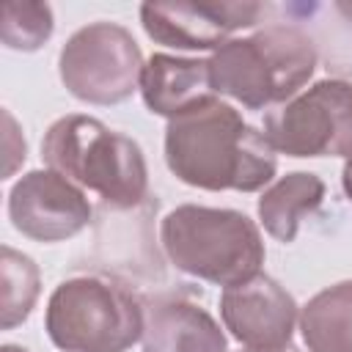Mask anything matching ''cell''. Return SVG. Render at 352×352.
I'll return each instance as SVG.
<instances>
[{
  "label": "cell",
  "instance_id": "1",
  "mask_svg": "<svg viewBox=\"0 0 352 352\" xmlns=\"http://www.w3.org/2000/svg\"><path fill=\"white\" fill-rule=\"evenodd\" d=\"M165 162L179 182L214 192L261 190L278 165L264 132L217 99L168 121Z\"/></svg>",
  "mask_w": 352,
  "mask_h": 352
},
{
  "label": "cell",
  "instance_id": "2",
  "mask_svg": "<svg viewBox=\"0 0 352 352\" xmlns=\"http://www.w3.org/2000/svg\"><path fill=\"white\" fill-rule=\"evenodd\" d=\"M50 170L94 190L110 209H135L146 201L148 170L140 146L91 116L58 118L41 143Z\"/></svg>",
  "mask_w": 352,
  "mask_h": 352
},
{
  "label": "cell",
  "instance_id": "3",
  "mask_svg": "<svg viewBox=\"0 0 352 352\" xmlns=\"http://www.w3.org/2000/svg\"><path fill=\"white\" fill-rule=\"evenodd\" d=\"M160 236L176 270L226 289L256 278L264 264L261 231L236 209L176 206L165 214Z\"/></svg>",
  "mask_w": 352,
  "mask_h": 352
},
{
  "label": "cell",
  "instance_id": "4",
  "mask_svg": "<svg viewBox=\"0 0 352 352\" xmlns=\"http://www.w3.org/2000/svg\"><path fill=\"white\" fill-rule=\"evenodd\" d=\"M316 69L314 41L289 25L264 28L248 38L226 41L212 58V85L250 110L297 96Z\"/></svg>",
  "mask_w": 352,
  "mask_h": 352
},
{
  "label": "cell",
  "instance_id": "5",
  "mask_svg": "<svg viewBox=\"0 0 352 352\" xmlns=\"http://www.w3.org/2000/svg\"><path fill=\"white\" fill-rule=\"evenodd\" d=\"M44 322L63 352H126L143 338V300L124 283L80 275L52 292Z\"/></svg>",
  "mask_w": 352,
  "mask_h": 352
},
{
  "label": "cell",
  "instance_id": "6",
  "mask_svg": "<svg viewBox=\"0 0 352 352\" xmlns=\"http://www.w3.org/2000/svg\"><path fill=\"white\" fill-rule=\"evenodd\" d=\"M143 66L138 41L116 22L80 28L58 58L66 91L88 104H118L132 96L140 85Z\"/></svg>",
  "mask_w": 352,
  "mask_h": 352
},
{
  "label": "cell",
  "instance_id": "7",
  "mask_svg": "<svg viewBox=\"0 0 352 352\" xmlns=\"http://www.w3.org/2000/svg\"><path fill=\"white\" fill-rule=\"evenodd\" d=\"M264 138L289 157L336 154L352 162V82L322 80L264 118Z\"/></svg>",
  "mask_w": 352,
  "mask_h": 352
},
{
  "label": "cell",
  "instance_id": "8",
  "mask_svg": "<svg viewBox=\"0 0 352 352\" xmlns=\"http://www.w3.org/2000/svg\"><path fill=\"white\" fill-rule=\"evenodd\" d=\"M264 6L258 3H220V0H176V3H143L140 22L148 38L176 50H212L226 38L256 25Z\"/></svg>",
  "mask_w": 352,
  "mask_h": 352
},
{
  "label": "cell",
  "instance_id": "9",
  "mask_svg": "<svg viewBox=\"0 0 352 352\" xmlns=\"http://www.w3.org/2000/svg\"><path fill=\"white\" fill-rule=\"evenodd\" d=\"M8 214L19 234L36 242H60L88 226L91 204L66 176L30 170L11 187Z\"/></svg>",
  "mask_w": 352,
  "mask_h": 352
},
{
  "label": "cell",
  "instance_id": "10",
  "mask_svg": "<svg viewBox=\"0 0 352 352\" xmlns=\"http://www.w3.org/2000/svg\"><path fill=\"white\" fill-rule=\"evenodd\" d=\"M220 316L226 330L248 349H283L294 333L297 302L275 278L258 272L223 292Z\"/></svg>",
  "mask_w": 352,
  "mask_h": 352
},
{
  "label": "cell",
  "instance_id": "11",
  "mask_svg": "<svg viewBox=\"0 0 352 352\" xmlns=\"http://www.w3.org/2000/svg\"><path fill=\"white\" fill-rule=\"evenodd\" d=\"M143 352H228L220 324L190 297L165 292L143 300Z\"/></svg>",
  "mask_w": 352,
  "mask_h": 352
},
{
  "label": "cell",
  "instance_id": "12",
  "mask_svg": "<svg viewBox=\"0 0 352 352\" xmlns=\"http://www.w3.org/2000/svg\"><path fill=\"white\" fill-rule=\"evenodd\" d=\"M140 94L151 113L165 116L168 121L190 113L214 99L209 60L176 58L157 52L148 58L140 74Z\"/></svg>",
  "mask_w": 352,
  "mask_h": 352
},
{
  "label": "cell",
  "instance_id": "13",
  "mask_svg": "<svg viewBox=\"0 0 352 352\" xmlns=\"http://www.w3.org/2000/svg\"><path fill=\"white\" fill-rule=\"evenodd\" d=\"M324 198V184L316 173L294 170L270 184L258 198V217L270 236L278 242H292L297 236L300 220L319 209Z\"/></svg>",
  "mask_w": 352,
  "mask_h": 352
},
{
  "label": "cell",
  "instance_id": "14",
  "mask_svg": "<svg viewBox=\"0 0 352 352\" xmlns=\"http://www.w3.org/2000/svg\"><path fill=\"white\" fill-rule=\"evenodd\" d=\"M308 352H352V280L314 294L300 314Z\"/></svg>",
  "mask_w": 352,
  "mask_h": 352
},
{
  "label": "cell",
  "instance_id": "15",
  "mask_svg": "<svg viewBox=\"0 0 352 352\" xmlns=\"http://www.w3.org/2000/svg\"><path fill=\"white\" fill-rule=\"evenodd\" d=\"M3 330L16 327L33 311L38 297V267L33 258L16 253L14 248H3Z\"/></svg>",
  "mask_w": 352,
  "mask_h": 352
},
{
  "label": "cell",
  "instance_id": "16",
  "mask_svg": "<svg viewBox=\"0 0 352 352\" xmlns=\"http://www.w3.org/2000/svg\"><path fill=\"white\" fill-rule=\"evenodd\" d=\"M0 36L8 50L33 52L52 36V8L47 3L8 0L0 8Z\"/></svg>",
  "mask_w": 352,
  "mask_h": 352
},
{
  "label": "cell",
  "instance_id": "17",
  "mask_svg": "<svg viewBox=\"0 0 352 352\" xmlns=\"http://www.w3.org/2000/svg\"><path fill=\"white\" fill-rule=\"evenodd\" d=\"M341 182H344V192H346V195H349V201H352V162H346V165H344Z\"/></svg>",
  "mask_w": 352,
  "mask_h": 352
},
{
  "label": "cell",
  "instance_id": "18",
  "mask_svg": "<svg viewBox=\"0 0 352 352\" xmlns=\"http://www.w3.org/2000/svg\"><path fill=\"white\" fill-rule=\"evenodd\" d=\"M338 11H341L344 16H349V19H352V3H338Z\"/></svg>",
  "mask_w": 352,
  "mask_h": 352
},
{
  "label": "cell",
  "instance_id": "19",
  "mask_svg": "<svg viewBox=\"0 0 352 352\" xmlns=\"http://www.w3.org/2000/svg\"><path fill=\"white\" fill-rule=\"evenodd\" d=\"M0 352H28V349H22V346H14V344H6Z\"/></svg>",
  "mask_w": 352,
  "mask_h": 352
},
{
  "label": "cell",
  "instance_id": "20",
  "mask_svg": "<svg viewBox=\"0 0 352 352\" xmlns=\"http://www.w3.org/2000/svg\"><path fill=\"white\" fill-rule=\"evenodd\" d=\"M239 352H283V349H239Z\"/></svg>",
  "mask_w": 352,
  "mask_h": 352
}]
</instances>
